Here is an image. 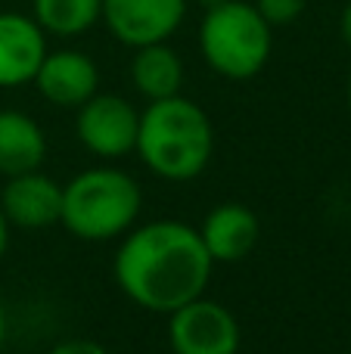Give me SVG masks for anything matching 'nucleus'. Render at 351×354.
Listing matches in <instances>:
<instances>
[{
  "label": "nucleus",
  "instance_id": "1",
  "mask_svg": "<svg viewBox=\"0 0 351 354\" xmlns=\"http://www.w3.org/2000/svg\"><path fill=\"white\" fill-rule=\"evenodd\" d=\"M211 268L215 261L196 227L171 218L131 227L112 261L118 289L137 308L155 314H171L205 295Z\"/></svg>",
  "mask_w": 351,
  "mask_h": 354
},
{
  "label": "nucleus",
  "instance_id": "2",
  "mask_svg": "<svg viewBox=\"0 0 351 354\" xmlns=\"http://www.w3.org/2000/svg\"><path fill=\"white\" fill-rule=\"evenodd\" d=\"M134 153L162 180H193L215 153V128L202 106L180 93L153 100L140 112Z\"/></svg>",
  "mask_w": 351,
  "mask_h": 354
},
{
  "label": "nucleus",
  "instance_id": "3",
  "mask_svg": "<svg viewBox=\"0 0 351 354\" xmlns=\"http://www.w3.org/2000/svg\"><path fill=\"white\" fill-rule=\"evenodd\" d=\"M143 208L140 183L122 168H87L62 183L59 224L84 243H109L137 224Z\"/></svg>",
  "mask_w": 351,
  "mask_h": 354
},
{
  "label": "nucleus",
  "instance_id": "4",
  "mask_svg": "<svg viewBox=\"0 0 351 354\" xmlns=\"http://www.w3.org/2000/svg\"><path fill=\"white\" fill-rule=\"evenodd\" d=\"M199 50L211 72L230 81H249L267 66L274 28L246 0H224L205 10L199 25Z\"/></svg>",
  "mask_w": 351,
  "mask_h": 354
},
{
  "label": "nucleus",
  "instance_id": "5",
  "mask_svg": "<svg viewBox=\"0 0 351 354\" xmlns=\"http://www.w3.org/2000/svg\"><path fill=\"white\" fill-rule=\"evenodd\" d=\"M240 339L234 311L205 295L168 314V345L174 354H236Z\"/></svg>",
  "mask_w": 351,
  "mask_h": 354
},
{
  "label": "nucleus",
  "instance_id": "6",
  "mask_svg": "<svg viewBox=\"0 0 351 354\" xmlns=\"http://www.w3.org/2000/svg\"><path fill=\"white\" fill-rule=\"evenodd\" d=\"M140 112L118 93H93L87 103L78 106L75 134L81 147L97 159H122L134 153Z\"/></svg>",
  "mask_w": 351,
  "mask_h": 354
},
{
  "label": "nucleus",
  "instance_id": "7",
  "mask_svg": "<svg viewBox=\"0 0 351 354\" xmlns=\"http://www.w3.org/2000/svg\"><path fill=\"white\" fill-rule=\"evenodd\" d=\"M187 16V0H103V22L124 47L168 41Z\"/></svg>",
  "mask_w": 351,
  "mask_h": 354
},
{
  "label": "nucleus",
  "instance_id": "8",
  "mask_svg": "<svg viewBox=\"0 0 351 354\" xmlns=\"http://www.w3.org/2000/svg\"><path fill=\"white\" fill-rule=\"evenodd\" d=\"M31 84L47 103L59 109H78L99 91V72L97 62L81 50H47Z\"/></svg>",
  "mask_w": 351,
  "mask_h": 354
},
{
  "label": "nucleus",
  "instance_id": "9",
  "mask_svg": "<svg viewBox=\"0 0 351 354\" xmlns=\"http://www.w3.org/2000/svg\"><path fill=\"white\" fill-rule=\"evenodd\" d=\"M0 208L6 221L22 230H44V227L59 224L62 212V183L37 171H25L16 177H6Z\"/></svg>",
  "mask_w": 351,
  "mask_h": 354
},
{
  "label": "nucleus",
  "instance_id": "10",
  "mask_svg": "<svg viewBox=\"0 0 351 354\" xmlns=\"http://www.w3.org/2000/svg\"><path fill=\"white\" fill-rule=\"evenodd\" d=\"M47 56V35L22 12H0V87H22L35 81Z\"/></svg>",
  "mask_w": 351,
  "mask_h": 354
},
{
  "label": "nucleus",
  "instance_id": "11",
  "mask_svg": "<svg viewBox=\"0 0 351 354\" xmlns=\"http://www.w3.org/2000/svg\"><path fill=\"white\" fill-rule=\"evenodd\" d=\"M258 218L243 202H224L209 212V218L199 227L205 249L215 264H236L258 245Z\"/></svg>",
  "mask_w": 351,
  "mask_h": 354
},
{
  "label": "nucleus",
  "instance_id": "12",
  "mask_svg": "<svg viewBox=\"0 0 351 354\" xmlns=\"http://www.w3.org/2000/svg\"><path fill=\"white\" fill-rule=\"evenodd\" d=\"M47 159V137L31 115L19 109H0V174L16 177L37 171Z\"/></svg>",
  "mask_w": 351,
  "mask_h": 354
},
{
  "label": "nucleus",
  "instance_id": "13",
  "mask_svg": "<svg viewBox=\"0 0 351 354\" xmlns=\"http://www.w3.org/2000/svg\"><path fill=\"white\" fill-rule=\"evenodd\" d=\"M131 81H134L137 93H143L149 103L178 97L180 84H184V62L168 47V41L146 44V47H137L134 59H131Z\"/></svg>",
  "mask_w": 351,
  "mask_h": 354
},
{
  "label": "nucleus",
  "instance_id": "14",
  "mask_svg": "<svg viewBox=\"0 0 351 354\" xmlns=\"http://www.w3.org/2000/svg\"><path fill=\"white\" fill-rule=\"evenodd\" d=\"M103 16V0H35V22L44 35L78 37Z\"/></svg>",
  "mask_w": 351,
  "mask_h": 354
},
{
  "label": "nucleus",
  "instance_id": "15",
  "mask_svg": "<svg viewBox=\"0 0 351 354\" xmlns=\"http://www.w3.org/2000/svg\"><path fill=\"white\" fill-rule=\"evenodd\" d=\"M305 3L308 0H255V10L265 16V22L271 28H280V25L296 22L305 12Z\"/></svg>",
  "mask_w": 351,
  "mask_h": 354
},
{
  "label": "nucleus",
  "instance_id": "16",
  "mask_svg": "<svg viewBox=\"0 0 351 354\" xmlns=\"http://www.w3.org/2000/svg\"><path fill=\"white\" fill-rule=\"evenodd\" d=\"M47 354H109L97 339H66V342L53 345Z\"/></svg>",
  "mask_w": 351,
  "mask_h": 354
},
{
  "label": "nucleus",
  "instance_id": "17",
  "mask_svg": "<svg viewBox=\"0 0 351 354\" xmlns=\"http://www.w3.org/2000/svg\"><path fill=\"white\" fill-rule=\"evenodd\" d=\"M339 35H342V41H345V47L351 50V0L345 3V10H342V16H339Z\"/></svg>",
  "mask_w": 351,
  "mask_h": 354
},
{
  "label": "nucleus",
  "instance_id": "18",
  "mask_svg": "<svg viewBox=\"0 0 351 354\" xmlns=\"http://www.w3.org/2000/svg\"><path fill=\"white\" fill-rule=\"evenodd\" d=\"M6 249H10V221H6L3 208H0V261H3Z\"/></svg>",
  "mask_w": 351,
  "mask_h": 354
},
{
  "label": "nucleus",
  "instance_id": "19",
  "mask_svg": "<svg viewBox=\"0 0 351 354\" xmlns=\"http://www.w3.org/2000/svg\"><path fill=\"white\" fill-rule=\"evenodd\" d=\"M3 339H6V311H3V301H0V348H3Z\"/></svg>",
  "mask_w": 351,
  "mask_h": 354
},
{
  "label": "nucleus",
  "instance_id": "20",
  "mask_svg": "<svg viewBox=\"0 0 351 354\" xmlns=\"http://www.w3.org/2000/svg\"><path fill=\"white\" fill-rule=\"evenodd\" d=\"M196 3H202L205 10H211V6H218V3H224V0H196Z\"/></svg>",
  "mask_w": 351,
  "mask_h": 354
},
{
  "label": "nucleus",
  "instance_id": "21",
  "mask_svg": "<svg viewBox=\"0 0 351 354\" xmlns=\"http://www.w3.org/2000/svg\"><path fill=\"white\" fill-rule=\"evenodd\" d=\"M348 106H351V78H348Z\"/></svg>",
  "mask_w": 351,
  "mask_h": 354
}]
</instances>
